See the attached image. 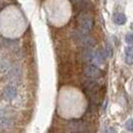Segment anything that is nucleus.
<instances>
[{"label":"nucleus","mask_w":133,"mask_h":133,"mask_svg":"<svg viewBox=\"0 0 133 133\" xmlns=\"http://www.w3.org/2000/svg\"><path fill=\"white\" fill-rule=\"evenodd\" d=\"M84 92L88 94L91 101H94L95 103L99 102L100 100V87L99 84L94 82V81H89L84 83L83 85Z\"/></svg>","instance_id":"f257e3e1"},{"label":"nucleus","mask_w":133,"mask_h":133,"mask_svg":"<svg viewBox=\"0 0 133 133\" xmlns=\"http://www.w3.org/2000/svg\"><path fill=\"white\" fill-rule=\"evenodd\" d=\"M92 19L89 16H83L78 20V28L82 33H88L92 28Z\"/></svg>","instance_id":"f03ea898"},{"label":"nucleus","mask_w":133,"mask_h":133,"mask_svg":"<svg viewBox=\"0 0 133 133\" xmlns=\"http://www.w3.org/2000/svg\"><path fill=\"white\" fill-rule=\"evenodd\" d=\"M84 74L90 78H101L104 72L100 70L99 68H97L96 66L94 65H89L84 68Z\"/></svg>","instance_id":"7ed1b4c3"},{"label":"nucleus","mask_w":133,"mask_h":133,"mask_svg":"<svg viewBox=\"0 0 133 133\" xmlns=\"http://www.w3.org/2000/svg\"><path fill=\"white\" fill-rule=\"evenodd\" d=\"M76 41L78 44L83 45L84 47H91L94 45V39L87 36L84 33H77L75 35Z\"/></svg>","instance_id":"20e7f679"},{"label":"nucleus","mask_w":133,"mask_h":133,"mask_svg":"<svg viewBox=\"0 0 133 133\" xmlns=\"http://www.w3.org/2000/svg\"><path fill=\"white\" fill-rule=\"evenodd\" d=\"M70 130L74 133H87L88 127L87 125L81 121H72L69 124Z\"/></svg>","instance_id":"39448f33"},{"label":"nucleus","mask_w":133,"mask_h":133,"mask_svg":"<svg viewBox=\"0 0 133 133\" xmlns=\"http://www.w3.org/2000/svg\"><path fill=\"white\" fill-rule=\"evenodd\" d=\"M2 95H3L4 99H6V100L14 99L17 95V89H15L14 87L9 85V87H7V88L4 89V91H3V94H2Z\"/></svg>","instance_id":"423d86ee"},{"label":"nucleus","mask_w":133,"mask_h":133,"mask_svg":"<svg viewBox=\"0 0 133 133\" xmlns=\"http://www.w3.org/2000/svg\"><path fill=\"white\" fill-rule=\"evenodd\" d=\"M125 63L128 65L133 64V45L128 46L125 49Z\"/></svg>","instance_id":"0eeeda50"},{"label":"nucleus","mask_w":133,"mask_h":133,"mask_svg":"<svg viewBox=\"0 0 133 133\" xmlns=\"http://www.w3.org/2000/svg\"><path fill=\"white\" fill-rule=\"evenodd\" d=\"M113 22L117 25H123L126 23V16L122 13H115L113 15Z\"/></svg>","instance_id":"6e6552de"},{"label":"nucleus","mask_w":133,"mask_h":133,"mask_svg":"<svg viewBox=\"0 0 133 133\" xmlns=\"http://www.w3.org/2000/svg\"><path fill=\"white\" fill-rule=\"evenodd\" d=\"M125 128L127 129L128 131H133V118L128 119L127 121L125 122Z\"/></svg>","instance_id":"1a4fd4ad"},{"label":"nucleus","mask_w":133,"mask_h":133,"mask_svg":"<svg viewBox=\"0 0 133 133\" xmlns=\"http://www.w3.org/2000/svg\"><path fill=\"white\" fill-rule=\"evenodd\" d=\"M125 41H126V43H128L129 45L133 44V32H129V33L126 34V36H125Z\"/></svg>","instance_id":"9d476101"},{"label":"nucleus","mask_w":133,"mask_h":133,"mask_svg":"<svg viewBox=\"0 0 133 133\" xmlns=\"http://www.w3.org/2000/svg\"><path fill=\"white\" fill-rule=\"evenodd\" d=\"M102 133H116V130L113 127H106Z\"/></svg>","instance_id":"9b49d317"}]
</instances>
